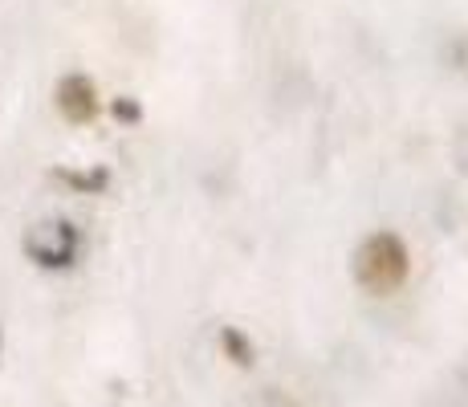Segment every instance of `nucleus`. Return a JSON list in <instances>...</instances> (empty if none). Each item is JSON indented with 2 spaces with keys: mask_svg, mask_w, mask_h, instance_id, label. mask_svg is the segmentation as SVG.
<instances>
[{
  "mask_svg": "<svg viewBox=\"0 0 468 407\" xmlns=\"http://www.w3.org/2000/svg\"><path fill=\"white\" fill-rule=\"evenodd\" d=\"M408 269H411V252L395 232H375L355 252V277L367 294H395L408 282Z\"/></svg>",
  "mask_w": 468,
  "mask_h": 407,
  "instance_id": "obj_1",
  "label": "nucleus"
},
{
  "mask_svg": "<svg viewBox=\"0 0 468 407\" xmlns=\"http://www.w3.org/2000/svg\"><path fill=\"white\" fill-rule=\"evenodd\" d=\"M25 249H29V257H37V265H74L78 232L69 224H45L25 241Z\"/></svg>",
  "mask_w": 468,
  "mask_h": 407,
  "instance_id": "obj_2",
  "label": "nucleus"
},
{
  "mask_svg": "<svg viewBox=\"0 0 468 407\" xmlns=\"http://www.w3.org/2000/svg\"><path fill=\"white\" fill-rule=\"evenodd\" d=\"M58 111L66 114L69 123H90L98 114V94H94V81L86 74H69L61 78L58 86Z\"/></svg>",
  "mask_w": 468,
  "mask_h": 407,
  "instance_id": "obj_3",
  "label": "nucleus"
},
{
  "mask_svg": "<svg viewBox=\"0 0 468 407\" xmlns=\"http://www.w3.org/2000/svg\"><path fill=\"white\" fill-rule=\"evenodd\" d=\"M220 342H224V347H229L232 363H240V367H245V363H253V342H245L237 330H232V326H229V330H220Z\"/></svg>",
  "mask_w": 468,
  "mask_h": 407,
  "instance_id": "obj_4",
  "label": "nucleus"
}]
</instances>
